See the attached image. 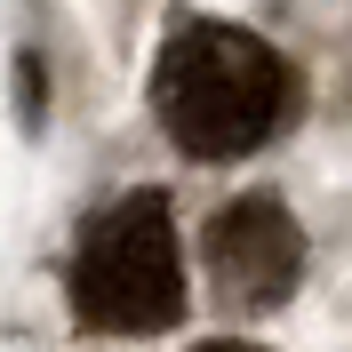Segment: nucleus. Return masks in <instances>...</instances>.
Segmentation results:
<instances>
[{"label": "nucleus", "instance_id": "obj_3", "mask_svg": "<svg viewBox=\"0 0 352 352\" xmlns=\"http://www.w3.org/2000/svg\"><path fill=\"white\" fill-rule=\"evenodd\" d=\"M208 264H217L224 296H241V305H280L288 288H296V272H305V241H296V224H288L280 200H232V208H217V224H208Z\"/></svg>", "mask_w": 352, "mask_h": 352}, {"label": "nucleus", "instance_id": "obj_1", "mask_svg": "<svg viewBox=\"0 0 352 352\" xmlns=\"http://www.w3.org/2000/svg\"><path fill=\"white\" fill-rule=\"evenodd\" d=\"M288 104V65L241 24H184L153 65V112L192 160L256 153Z\"/></svg>", "mask_w": 352, "mask_h": 352}, {"label": "nucleus", "instance_id": "obj_2", "mask_svg": "<svg viewBox=\"0 0 352 352\" xmlns=\"http://www.w3.org/2000/svg\"><path fill=\"white\" fill-rule=\"evenodd\" d=\"M72 305L88 329L112 336H160L184 312V248L160 192L120 200L104 224H88L80 264H72Z\"/></svg>", "mask_w": 352, "mask_h": 352}, {"label": "nucleus", "instance_id": "obj_4", "mask_svg": "<svg viewBox=\"0 0 352 352\" xmlns=\"http://www.w3.org/2000/svg\"><path fill=\"white\" fill-rule=\"evenodd\" d=\"M200 352H264V344H248V336H208Z\"/></svg>", "mask_w": 352, "mask_h": 352}]
</instances>
